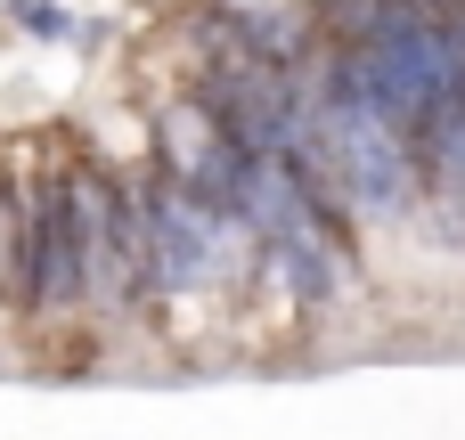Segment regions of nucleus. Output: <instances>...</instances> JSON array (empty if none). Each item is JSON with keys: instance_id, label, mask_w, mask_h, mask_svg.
Listing matches in <instances>:
<instances>
[{"instance_id": "f257e3e1", "label": "nucleus", "mask_w": 465, "mask_h": 440, "mask_svg": "<svg viewBox=\"0 0 465 440\" xmlns=\"http://www.w3.org/2000/svg\"><path fill=\"white\" fill-rule=\"evenodd\" d=\"M90 278H98V188L49 180L25 220V294L41 310H65L90 294Z\"/></svg>"}, {"instance_id": "f03ea898", "label": "nucleus", "mask_w": 465, "mask_h": 440, "mask_svg": "<svg viewBox=\"0 0 465 440\" xmlns=\"http://www.w3.org/2000/svg\"><path fill=\"white\" fill-rule=\"evenodd\" d=\"M16 16H25L33 33H49V41H57V33H74V16H65L57 0H16Z\"/></svg>"}]
</instances>
